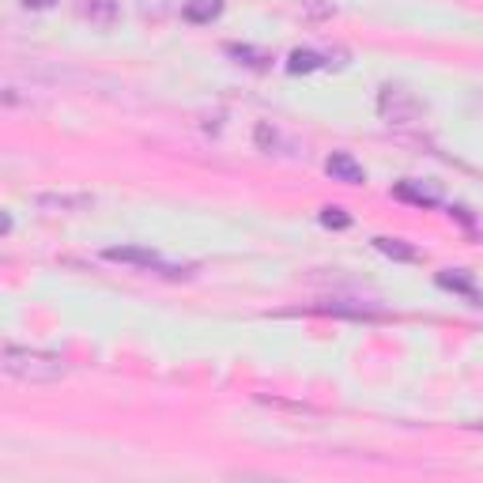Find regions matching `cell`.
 I'll return each mask as SVG.
<instances>
[{
	"mask_svg": "<svg viewBox=\"0 0 483 483\" xmlns=\"http://www.w3.org/2000/svg\"><path fill=\"white\" fill-rule=\"evenodd\" d=\"M0 363H4V374L20 378V381H30V385L61 381L64 374H69V363H64L61 356H50V351H30V348H15V344L4 348Z\"/></svg>",
	"mask_w": 483,
	"mask_h": 483,
	"instance_id": "cell-1",
	"label": "cell"
},
{
	"mask_svg": "<svg viewBox=\"0 0 483 483\" xmlns=\"http://www.w3.org/2000/svg\"><path fill=\"white\" fill-rule=\"evenodd\" d=\"M378 114H381V121H389V125H415L423 118V106L415 102L405 87H381Z\"/></svg>",
	"mask_w": 483,
	"mask_h": 483,
	"instance_id": "cell-2",
	"label": "cell"
},
{
	"mask_svg": "<svg viewBox=\"0 0 483 483\" xmlns=\"http://www.w3.org/2000/svg\"><path fill=\"white\" fill-rule=\"evenodd\" d=\"M106 261L114 265H133V268H148V272H159V276H189V268H174V265H163V257L155 250H140V246H114L106 250Z\"/></svg>",
	"mask_w": 483,
	"mask_h": 483,
	"instance_id": "cell-3",
	"label": "cell"
},
{
	"mask_svg": "<svg viewBox=\"0 0 483 483\" xmlns=\"http://www.w3.org/2000/svg\"><path fill=\"white\" fill-rule=\"evenodd\" d=\"M325 170L332 174L336 182H344V185H363V182H366L363 163H359L356 155H348V151H332V155L325 159Z\"/></svg>",
	"mask_w": 483,
	"mask_h": 483,
	"instance_id": "cell-4",
	"label": "cell"
},
{
	"mask_svg": "<svg viewBox=\"0 0 483 483\" xmlns=\"http://www.w3.org/2000/svg\"><path fill=\"white\" fill-rule=\"evenodd\" d=\"M35 204L45 208V212H87L94 201L91 192H38Z\"/></svg>",
	"mask_w": 483,
	"mask_h": 483,
	"instance_id": "cell-5",
	"label": "cell"
},
{
	"mask_svg": "<svg viewBox=\"0 0 483 483\" xmlns=\"http://www.w3.org/2000/svg\"><path fill=\"white\" fill-rule=\"evenodd\" d=\"M118 0H79V20H87L91 27H99V30H110L118 23Z\"/></svg>",
	"mask_w": 483,
	"mask_h": 483,
	"instance_id": "cell-6",
	"label": "cell"
},
{
	"mask_svg": "<svg viewBox=\"0 0 483 483\" xmlns=\"http://www.w3.org/2000/svg\"><path fill=\"white\" fill-rule=\"evenodd\" d=\"M348 53H317V50H295L291 57H287V72H314V69H325V64H348L344 61Z\"/></svg>",
	"mask_w": 483,
	"mask_h": 483,
	"instance_id": "cell-7",
	"label": "cell"
},
{
	"mask_svg": "<svg viewBox=\"0 0 483 483\" xmlns=\"http://www.w3.org/2000/svg\"><path fill=\"white\" fill-rule=\"evenodd\" d=\"M374 250L393 257V261H420V250L415 246H405L400 238H374Z\"/></svg>",
	"mask_w": 483,
	"mask_h": 483,
	"instance_id": "cell-8",
	"label": "cell"
},
{
	"mask_svg": "<svg viewBox=\"0 0 483 483\" xmlns=\"http://www.w3.org/2000/svg\"><path fill=\"white\" fill-rule=\"evenodd\" d=\"M219 12H223L219 0H189V4L182 8V15H185L189 23H212Z\"/></svg>",
	"mask_w": 483,
	"mask_h": 483,
	"instance_id": "cell-9",
	"label": "cell"
},
{
	"mask_svg": "<svg viewBox=\"0 0 483 483\" xmlns=\"http://www.w3.org/2000/svg\"><path fill=\"white\" fill-rule=\"evenodd\" d=\"M257 148H261V151H276V148H287V151H291V140H283V133H280V128L276 125H268V121H261V125H257ZM280 155V151H276Z\"/></svg>",
	"mask_w": 483,
	"mask_h": 483,
	"instance_id": "cell-10",
	"label": "cell"
},
{
	"mask_svg": "<svg viewBox=\"0 0 483 483\" xmlns=\"http://www.w3.org/2000/svg\"><path fill=\"white\" fill-rule=\"evenodd\" d=\"M393 197L408 201V204H420V208H434V204H438V197H434V192H427V189H415L412 182H400V185L393 189Z\"/></svg>",
	"mask_w": 483,
	"mask_h": 483,
	"instance_id": "cell-11",
	"label": "cell"
},
{
	"mask_svg": "<svg viewBox=\"0 0 483 483\" xmlns=\"http://www.w3.org/2000/svg\"><path fill=\"white\" fill-rule=\"evenodd\" d=\"M227 53L238 57V64H250V69H268V53L253 50V45H238V42H231V45H227Z\"/></svg>",
	"mask_w": 483,
	"mask_h": 483,
	"instance_id": "cell-12",
	"label": "cell"
},
{
	"mask_svg": "<svg viewBox=\"0 0 483 483\" xmlns=\"http://www.w3.org/2000/svg\"><path fill=\"white\" fill-rule=\"evenodd\" d=\"M332 12H336L332 0H302V15H306V20H329Z\"/></svg>",
	"mask_w": 483,
	"mask_h": 483,
	"instance_id": "cell-13",
	"label": "cell"
},
{
	"mask_svg": "<svg viewBox=\"0 0 483 483\" xmlns=\"http://www.w3.org/2000/svg\"><path fill=\"white\" fill-rule=\"evenodd\" d=\"M438 287H446V291L472 295V280H469V276H457V272H442V276H438Z\"/></svg>",
	"mask_w": 483,
	"mask_h": 483,
	"instance_id": "cell-14",
	"label": "cell"
},
{
	"mask_svg": "<svg viewBox=\"0 0 483 483\" xmlns=\"http://www.w3.org/2000/svg\"><path fill=\"white\" fill-rule=\"evenodd\" d=\"M321 223H325V227H332V231H344L351 219L344 216V208H325V212H321Z\"/></svg>",
	"mask_w": 483,
	"mask_h": 483,
	"instance_id": "cell-15",
	"label": "cell"
},
{
	"mask_svg": "<svg viewBox=\"0 0 483 483\" xmlns=\"http://www.w3.org/2000/svg\"><path fill=\"white\" fill-rule=\"evenodd\" d=\"M20 4H23V8H53L57 0H20Z\"/></svg>",
	"mask_w": 483,
	"mask_h": 483,
	"instance_id": "cell-16",
	"label": "cell"
}]
</instances>
